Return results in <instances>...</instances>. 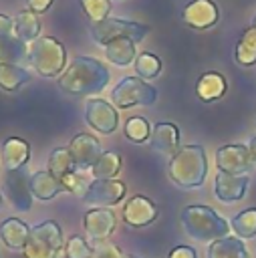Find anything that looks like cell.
I'll return each instance as SVG.
<instances>
[{
  "label": "cell",
  "instance_id": "cell-8",
  "mask_svg": "<svg viewBox=\"0 0 256 258\" xmlns=\"http://www.w3.org/2000/svg\"><path fill=\"white\" fill-rule=\"evenodd\" d=\"M73 163L77 171H87L95 165V161L101 157L103 149L97 137H93L91 133H79L77 137H73L71 145H69Z\"/></svg>",
  "mask_w": 256,
  "mask_h": 258
},
{
  "label": "cell",
  "instance_id": "cell-16",
  "mask_svg": "<svg viewBox=\"0 0 256 258\" xmlns=\"http://www.w3.org/2000/svg\"><path fill=\"white\" fill-rule=\"evenodd\" d=\"M181 18L187 26L196 30H206L218 22V6L212 0H191L183 8Z\"/></svg>",
  "mask_w": 256,
  "mask_h": 258
},
{
  "label": "cell",
  "instance_id": "cell-29",
  "mask_svg": "<svg viewBox=\"0 0 256 258\" xmlns=\"http://www.w3.org/2000/svg\"><path fill=\"white\" fill-rule=\"evenodd\" d=\"M236 60L242 67L256 64V28L250 26L242 32L238 44H236Z\"/></svg>",
  "mask_w": 256,
  "mask_h": 258
},
{
  "label": "cell",
  "instance_id": "cell-3",
  "mask_svg": "<svg viewBox=\"0 0 256 258\" xmlns=\"http://www.w3.org/2000/svg\"><path fill=\"white\" fill-rule=\"evenodd\" d=\"M181 224L187 236L200 242H214L230 234V224L208 206H187L181 212Z\"/></svg>",
  "mask_w": 256,
  "mask_h": 258
},
{
  "label": "cell",
  "instance_id": "cell-18",
  "mask_svg": "<svg viewBox=\"0 0 256 258\" xmlns=\"http://www.w3.org/2000/svg\"><path fill=\"white\" fill-rule=\"evenodd\" d=\"M151 147L163 155H175L179 149V129L173 123L159 121L151 127Z\"/></svg>",
  "mask_w": 256,
  "mask_h": 258
},
{
  "label": "cell",
  "instance_id": "cell-23",
  "mask_svg": "<svg viewBox=\"0 0 256 258\" xmlns=\"http://www.w3.org/2000/svg\"><path fill=\"white\" fill-rule=\"evenodd\" d=\"M206 256L208 258H250L244 242L238 238H232V236L210 242Z\"/></svg>",
  "mask_w": 256,
  "mask_h": 258
},
{
  "label": "cell",
  "instance_id": "cell-36",
  "mask_svg": "<svg viewBox=\"0 0 256 258\" xmlns=\"http://www.w3.org/2000/svg\"><path fill=\"white\" fill-rule=\"evenodd\" d=\"M91 258H123V254H121V248L115 244H99L93 250Z\"/></svg>",
  "mask_w": 256,
  "mask_h": 258
},
{
  "label": "cell",
  "instance_id": "cell-21",
  "mask_svg": "<svg viewBox=\"0 0 256 258\" xmlns=\"http://www.w3.org/2000/svg\"><path fill=\"white\" fill-rule=\"evenodd\" d=\"M0 238L10 250H24L30 238V228L18 218H8L0 224Z\"/></svg>",
  "mask_w": 256,
  "mask_h": 258
},
{
  "label": "cell",
  "instance_id": "cell-7",
  "mask_svg": "<svg viewBox=\"0 0 256 258\" xmlns=\"http://www.w3.org/2000/svg\"><path fill=\"white\" fill-rule=\"evenodd\" d=\"M147 32H149L147 24L131 22V20H123V18H107L99 24H91V36L101 46H105L113 38H129L137 44L147 36Z\"/></svg>",
  "mask_w": 256,
  "mask_h": 258
},
{
  "label": "cell",
  "instance_id": "cell-43",
  "mask_svg": "<svg viewBox=\"0 0 256 258\" xmlns=\"http://www.w3.org/2000/svg\"><path fill=\"white\" fill-rule=\"evenodd\" d=\"M0 208H2V196H0Z\"/></svg>",
  "mask_w": 256,
  "mask_h": 258
},
{
  "label": "cell",
  "instance_id": "cell-28",
  "mask_svg": "<svg viewBox=\"0 0 256 258\" xmlns=\"http://www.w3.org/2000/svg\"><path fill=\"white\" fill-rule=\"evenodd\" d=\"M30 81V73L20 64H8L0 62V89L4 91H16L24 83Z\"/></svg>",
  "mask_w": 256,
  "mask_h": 258
},
{
  "label": "cell",
  "instance_id": "cell-39",
  "mask_svg": "<svg viewBox=\"0 0 256 258\" xmlns=\"http://www.w3.org/2000/svg\"><path fill=\"white\" fill-rule=\"evenodd\" d=\"M4 34H12V16L0 14V36Z\"/></svg>",
  "mask_w": 256,
  "mask_h": 258
},
{
  "label": "cell",
  "instance_id": "cell-1",
  "mask_svg": "<svg viewBox=\"0 0 256 258\" xmlns=\"http://www.w3.org/2000/svg\"><path fill=\"white\" fill-rule=\"evenodd\" d=\"M109 79L111 73L101 60L91 56H77L58 77V87L67 95L83 97L105 89L109 85Z\"/></svg>",
  "mask_w": 256,
  "mask_h": 258
},
{
  "label": "cell",
  "instance_id": "cell-13",
  "mask_svg": "<svg viewBox=\"0 0 256 258\" xmlns=\"http://www.w3.org/2000/svg\"><path fill=\"white\" fill-rule=\"evenodd\" d=\"M159 214V208L145 196H133L129 202H125L121 218L125 224L133 226V228H143L149 226L151 222H155Z\"/></svg>",
  "mask_w": 256,
  "mask_h": 258
},
{
  "label": "cell",
  "instance_id": "cell-41",
  "mask_svg": "<svg viewBox=\"0 0 256 258\" xmlns=\"http://www.w3.org/2000/svg\"><path fill=\"white\" fill-rule=\"evenodd\" d=\"M252 26H254V28H256V16H254V20H252Z\"/></svg>",
  "mask_w": 256,
  "mask_h": 258
},
{
  "label": "cell",
  "instance_id": "cell-2",
  "mask_svg": "<svg viewBox=\"0 0 256 258\" xmlns=\"http://www.w3.org/2000/svg\"><path fill=\"white\" fill-rule=\"evenodd\" d=\"M169 179L183 189L200 187L208 175V157L202 145H183L167 163Z\"/></svg>",
  "mask_w": 256,
  "mask_h": 258
},
{
  "label": "cell",
  "instance_id": "cell-31",
  "mask_svg": "<svg viewBox=\"0 0 256 258\" xmlns=\"http://www.w3.org/2000/svg\"><path fill=\"white\" fill-rule=\"evenodd\" d=\"M135 71H137L139 79H143V81L145 79H155L159 75V71H161V60L153 52L143 50L135 58Z\"/></svg>",
  "mask_w": 256,
  "mask_h": 258
},
{
  "label": "cell",
  "instance_id": "cell-17",
  "mask_svg": "<svg viewBox=\"0 0 256 258\" xmlns=\"http://www.w3.org/2000/svg\"><path fill=\"white\" fill-rule=\"evenodd\" d=\"M0 151H2V163L6 167V173L22 169L30 159V145L20 137H6L2 141Z\"/></svg>",
  "mask_w": 256,
  "mask_h": 258
},
{
  "label": "cell",
  "instance_id": "cell-27",
  "mask_svg": "<svg viewBox=\"0 0 256 258\" xmlns=\"http://www.w3.org/2000/svg\"><path fill=\"white\" fill-rule=\"evenodd\" d=\"M46 169H48L56 179H60V181H62V177H67L69 173L77 171L69 147H56V149H52L50 155H48Z\"/></svg>",
  "mask_w": 256,
  "mask_h": 258
},
{
  "label": "cell",
  "instance_id": "cell-25",
  "mask_svg": "<svg viewBox=\"0 0 256 258\" xmlns=\"http://www.w3.org/2000/svg\"><path fill=\"white\" fill-rule=\"evenodd\" d=\"M28 56L26 42L18 40L14 34H4L0 36V62L8 64H18Z\"/></svg>",
  "mask_w": 256,
  "mask_h": 258
},
{
  "label": "cell",
  "instance_id": "cell-11",
  "mask_svg": "<svg viewBox=\"0 0 256 258\" xmlns=\"http://www.w3.org/2000/svg\"><path fill=\"white\" fill-rule=\"evenodd\" d=\"M250 185V177L248 173H226V171H218L216 179H214V194L220 202H238L244 198L246 189Z\"/></svg>",
  "mask_w": 256,
  "mask_h": 258
},
{
  "label": "cell",
  "instance_id": "cell-14",
  "mask_svg": "<svg viewBox=\"0 0 256 258\" xmlns=\"http://www.w3.org/2000/svg\"><path fill=\"white\" fill-rule=\"evenodd\" d=\"M216 163L220 171L226 173H246L254 161L246 145H224L216 151Z\"/></svg>",
  "mask_w": 256,
  "mask_h": 258
},
{
  "label": "cell",
  "instance_id": "cell-20",
  "mask_svg": "<svg viewBox=\"0 0 256 258\" xmlns=\"http://www.w3.org/2000/svg\"><path fill=\"white\" fill-rule=\"evenodd\" d=\"M12 34L22 42H34L40 34L38 14L32 10H20L12 16Z\"/></svg>",
  "mask_w": 256,
  "mask_h": 258
},
{
  "label": "cell",
  "instance_id": "cell-6",
  "mask_svg": "<svg viewBox=\"0 0 256 258\" xmlns=\"http://www.w3.org/2000/svg\"><path fill=\"white\" fill-rule=\"evenodd\" d=\"M155 99H157L155 87H151L139 77H125L111 91V101H113V107L117 109H129L135 105H151Z\"/></svg>",
  "mask_w": 256,
  "mask_h": 258
},
{
  "label": "cell",
  "instance_id": "cell-40",
  "mask_svg": "<svg viewBox=\"0 0 256 258\" xmlns=\"http://www.w3.org/2000/svg\"><path fill=\"white\" fill-rule=\"evenodd\" d=\"M248 151H250L252 161L256 163V137H252V139H250V143H248Z\"/></svg>",
  "mask_w": 256,
  "mask_h": 258
},
{
  "label": "cell",
  "instance_id": "cell-5",
  "mask_svg": "<svg viewBox=\"0 0 256 258\" xmlns=\"http://www.w3.org/2000/svg\"><path fill=\"white\" fill-rule=\"evenodd\" d=\"M62 248V230L54 220H46L30 230L24 258H58Z\"/></svg>",
  "mask_w": 256,
  "mask_h": 258
},
{
  "label": "cell",
  "instance_id": "cell-37",
  "mask_svg": "<svg viewBox=\"0 0 256 258\" xmlns=\"http://www.w3.org/2000/svg\"><path fill=\"white\" fill-rule=\"evenodd\" d=\"M169 258H198V256L191 246H175L169 252Z\"/></svg>",
  "mask_w": 256,
  "mask_h": 258
},
{
  "label": "cell",
  "instance_id": "cell-10",
  "mask_svg": "<svg viewBox=\"0 0 256 258\" xmlns=\"http://www.w3.org/2000/svg\"><path fill=\"white\" fill-rule=\"evenodd\" d=\"M125 183L119 179H93L91 187L85 196V202H91L99 208H109V206H117L123 198H125Z\"/></svg>",
  "mask_w": 256,
  "mask_h": 258
},
{
  "label": "cell",
  "instance_id": "cell-34",
  "mask_svg": "<svg viewBox=\"0 0 256 258\" xmlns=\"http://www.w3.org/2000/svg\"><path fill=\"white\" fill-rule=\"evenodd\" d=\"M91 181H93V179H87L85 171H73V173H69L67 177H62L65 189L71 191V194H75L77 198H83V200H85V196H87V191H89V187H91Z\"/></svg>",
  "mask_w": 256,
  "mask_h": 258
},
{
  "label": "cell",
  "instance_id": "cell-42",
  "mask_svg": "<svg viewBox=\"0 0 256 258\" xmlns=\"http://www.w3.org/2000/svg\"><path fill=\"white\" fill-rule=\"evenodd\" d=\"M123 258H137V256H131V254H127V256H123Z\"/></svg>",
  "mask_w": 256,
  "mask_h": 258
},
{
  "label": "cell",
  "instance_id": "cell-12",
  "mask_svg": "<svg viewBox=\"0 0 256 258\" xmlns=\"http://www.w3.org/2000/svg\"><path fill=\"white\" fill-rule=\"evenodd\" d=\"M83 228L93 242L103 244V240H107L115 230V214L109 208H93L85 212Z\"/></svg>",
  "mask_w": 256,
  "mask_h": 258
},
{
  "label": "cell",
  "instance_id": "cell-9",
  "mask_svg": "<svg viewBox=\"0 0 256 258\" xmlns=\"http://www.w3.org/2000/svg\"><path fill=\"white\" fill-rule=\"evenodd\" d=\"M85 121L99 133L109 135L117 129L119 117L113 105H109L105 99H89L85 107Z\"/></svg>",
  "mask_w": 256,
  "mask_h": 258
},
{
  "label": "cell",
  "instance_id": "cell-24",
  "mask_svg": "<svg viewBox=\"0 0 256 258\" xmlns=\"http://www.w3.org/2000/svg\"><path fill=\"white\" fill-rule=\"evenodd\" d=\"M103 48H105L107 60H111L117 67H127L131 62H135V58H137V54H135V42L129 40V38H113Z\"/></svg>",
  "mask_w": 256,
  "mask_h": 258
},
{
  "label": "cell",
  "instance_id": "cell-19",
  "mask_svg": "<svg viewBox=\"0 0 256 258\" xmlns=\"http://www.w3.org/2000/svg\"><path fill=\"white\" fill-rule=\"evenodd\" d=\"M28 181H30V191H32V196H34L36 200H40V202H48V200H52L54 196L67 191L65 185H62V181L56 179L48 169H46V171H36V173H32Z\"/></svg>",
  "mask_w": 256,
  "mask_h": 258
},
{
  "label": "cell",
  "instance_id": "cell-22",
  "mask_svg": "<svg viewBox=\"0 0 256 258\" xmlns=\"http://www.w3.org/2000/svg\"><path fill=\"white\" fill-rule=\"evenodd\" d=\"M226 93V79L216 73V71H208L198 79L196 85V95L200 97V101L204 103H212L216 99H220Z\"/></svg>",
  "mask_w": 256,
  "mask_h": 258
},
{
  "label": "cell",
  "instance_id": "cell-35",
  "mask_svg": "<svg viewBox=\"0 0 256 258\" xmlns=\"http://www.w3.org/2000/svg\"><path fill=\"white\" fill-rule=\"evenodd\" d=\"M65 252H67V258H91L93 248L83 236H73V238H69Z\"/></svg>",
  "mask_w": 256,
  "mask_h": 258
},
{
  "label": "cell",
  "instance_id": "cell-4",
  "mask_svg": "<svg viewBox=\"0 0 256 258\" xmlns=\"http://www.w3.org/2000/svg\"><path fill=\"white\" fill-rule=\"evenodd\" d=\"M28 62L40 77H60L67 64V50L54 36H40L28 46Z\"/></svg>",
  "mask_w": 256,
  "mask_h": 258
},
{
  "label": "cell",
  "instance_id": "cell-32",
  "mask_svg": "<svg viewBox=\"0 0 256 258\" xmlns=\"http://www.w3.org/2000/svg\"><path fill=\"white\" fill-rule=\"evenodd\" d=\"M123 133L133 143H145L149 139L151 127L143 117H129L125 121V125H123Z\"/></svg>",
  "mask_w": 256,
  "mask_h": 258
},
{
  "label": "cell",
  "instance_id": "cell-30",
  "mask_svg": "<svg viewBox=\"0 0 256 258\" xmlns=\"http://www.w3.org/2000/svg\"><path fill=\"white\" fill-rule=\"evenodd\" d=\"M230 228L244 240H250L256 236V208H248L242 210L240 214H236L232 218Z\"/></svg>",
  "mask_w": 256,
  "mask_h": 258
},
{
  "label": "cell",
  "instance_id": "cell-38",
  "mask_svg": "<svg viewBox=\"0 0 256 258\" xmlns=\"http://www.w3.org/2000/svg\"><path fill=\"white\" fill-rule=\"evenodd\" d=\"M52 2H54V0H26V6H28V10H32V12L42 14V12H46V10L50 8Z\"/></svg>",
  "mask_w": 256,
  "mask_h": 258
},
{
  "label": "cell",
  "instance_id": "cell-15",
  "mask_svg": "<svg viewBox=\"0 0 256 258\" xmlns=\"http://www.w3.org/2000/svg\"><path fill=\"white\" fill-rule=\"evenodd\" d=\"M30 177L26 175L24 169L10 171L6 173L4 185H6V196L12 202V206L20 212H28L32 208V191H30Z\"/></svg>",
  "mask_w": 256,
  "mask_h": 258
},
{
  "label": "cell",
  "instance_id": "cell-33",
  "mask_svg": "<svg viewBox=\"0 0 256 258\" xmlns=\"http://www.w3.org/2000/svg\"><path fill=\"white\" fill-rule=\"evenodd\" d=\"M83 12L91 20V24H99L109 18L111 12V2L109 0H79Z\"/></svg>",
  "mask_w": 256,
  "mask_h": 258
},
{
  "label": "cell",
  "instance_id": "cell-26",
  "mask_svg": "<svg viewBox=\"0 0 256 258\" xmlns=\"http://www.w3.org/2000/svg\"><path fill=\"white\" fill-rule=\"evenodd\" d=\"M119 169H121V155L109 149L101 153V157L91 167V173H93V179H113L119 173Z\"/></svg>",
  "mask_w": 256,
  "mask_h": 258
}]
</instances>
